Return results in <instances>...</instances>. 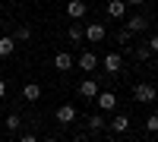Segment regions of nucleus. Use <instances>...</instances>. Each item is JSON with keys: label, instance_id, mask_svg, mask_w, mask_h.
Returning a JSON list of instances; mask_svg holds the SVG:
<instances>
[{"label": "nucleus", "instance_id": "20", "mask_svg": "<svg viewBox=\"0 0 158 142\" xmlns=\"http://www.w3.org/2000/svg\"><path fill=\"white\" fill-rule=\"evenodd\" d=\"M130 41H133V35H130L127 29H120V32H117V44H123V47H127Z\"/></svg>", "mask_w": 158, "mask_h": 142}, {"label": "nucleus", "instance_id": "24", "mask_svg": "<svg viewBox=\"0 0 158 142\" xmlns=\"http://www.w3.org/2000/svg\"><path fill=\"white\" fill-rule=\"evenodd\" d=\"M73 142H89V136H85V133H76V136H73Z\"/></svg>", "mask_w": 158, "mask_h": 142}, {"label": "nucleus", "instance_id": "25", "mask_svg": "<svg viewBox=\"0 0 158 142\" xmlns=\"http://www.w3.org/2000/svg\"><path fill=\"white\" fill-rule=\"evenodd\" d=\"M123 3H127V6H142L146 0H123Z\"/></svg>", "mask_w": 158, "mask_h": 142}, {"label": "nucleus", "instance_id": "16", "mask_svg": "<svg viewBox=\"0 0 158 142\" xmlns=\"http://www.w3.org/2000/svg\"><path fill=\"white\" fill-rule=\"evenodd\" d=\"M85 123H89V133H101L104 130V117H101V114H92Z\"/></svg>", "mask_w": 158, "mask_h": 142}, {"label": "nucleus", "instance_id": "18", "mask_svg": "<svg viewBox=\"0 0 158 142\" xmlns=\"http://www.w3.org/2000/svg\"><path fill=\"white\" fill-rule=\"evenodd\" d=\"M67 35H70V41H82V25H70Z\"/></svg>", "mask_w": 158, "mask_h": 142}, {"label": "nucleus", "instance_id": "17", "mask_svg": "<svg viewBox=\"0 0 158 142\" xmlns=\"http://www.w3.org/2000/svg\"><path fill=\"white\" fill-rule=\"evenodd\" d=\"M29 35H32V29H29V25H19V29H16V38H13V41H29Z\"/></svg>", "mask_w": 158, "mask_h": 142}, {"label": "nucleus", "instance_id": "27", "mask_svg": "<svg viewBox=\"0 0 158 142\" xmlns=\"http://www.w3.org/2000/svg\"><path fill=\"white\" fill-rule=\"evenodd\" d=\"M41 142H57V139H54V136H48V139H41Z\"/></svg>", "mask_w": 158, "mask_h": 142}, {"label": "nucleus", "instance_id": "11", "mask_svg": "<svg viewBox=\"0 0 158 142\" xmlns=\"http://www.w3.org/2000/svg\"><path fill=\"white\" fill-rule=\"evenodd\" d=\"M54 67H57L60 73H70V70H73V57L67 54V51H60V54H54Z\"/></svg>", "mask_w": 158, "mask_h": 142}, {"label": "nucleus", "instance_id": "4", "mask_svg": "<svg viewBox=\"0 0 158 142\" xmlns=\"http://www.w3.org/2000/svg\"><path fill=\"white\" fill-rule=\"evenodd\" d=\"M133 98L139 101V104H152V101H155V85L152 82H139L133 88Z\"/></svg>", "mask_w": 158, "mask_h": 142}, {"label": "nucleus", "instance_id": "14", "mask_svg": "<svg viewBox=\"0 0 158 142\" xmlns=\"http://www.w3.org/2000/svg\"><path fill=\"white\" fill-rule=\"evenodd\" d=\"M130 130V117L127 114H114V120H111V133H127Z\"/></svg>", "mask_w": 158, "mask_h": 142}, {"label": "nucleus", "instance_id": "23", "mask_svg": "<svg viewBox=\"0 0 158 142\" xmlns=\"http://www.w3.org/2000/svg\"><path fill=\"white\" fill-rule=\"evenodd\" d=\"M19 142H38V136H35V133H22Z\"/></svg>", "mask_w": 158, "mask_h": 142}, {"label": "nucleus", "instance_id": "8", "mask_svg": "<svg viewBox=\"0 0 158 142\" xmlns=\"http://www.w3.org/2000/svg\"><path fill=\"white\" fill-rule=\"evenodd\" d=\"M104 13H108L111 19H123V16H127V3H123V0H108Z\"/></svg>", "mask_w": 158, "mask_h": 142}, {"label": "nucleus", "instance_id": "15", "mask_svg": "<svg viewBox=\"0 0 158 142\" xmlns=\"http://www.w3.org/2000/svg\"><path fill=\"white\" fill-rule=\"evenodd\" d=\"M13 51H16L13 35H3V38H0V57H13Z\"/></svg>", "mask_w": 158, "mask_h": 142}, {"label": "nucleus", "instance_id": "19", "mask_svg": "<svg viewBox=\"0 0 158 142\" xmlns=\"http://www.w3.org/2000/svg\"><path fill=\"white\" fill-rule=\"evenodd\" d=\"M133 57H136V60H149L152 54H149V47H146V44H139V47H133Z\"/></svg>", "mask_w": 158, "mask_h": 142}, {"label": "nucleus", "instance_id": "22", "mask_svg": "<svg viewBox=\"0 0 158 142\" xmlns=\"http://www.w3.org/2000/svg\"><path fill=\"white\" fill-rule=\"evenodd\" d=\"M146 47H149V54H155V51H158V38H155V35H149V41H146Z\"/></svg>", "mask_w": 158, "mask_h": 142}, {"label": "nucleus", "instance_id": "3", "mask_svg": "<svg viewBox=\"0 0 158 142\" xmlns=\"http://www.w3.org/2000/svg\"><path fill=\"white\" fill-rule=\"evenodd\" d=\"M104 35H108V29H104L101 22H89V25H82V38H89L92 44L104 41Z\"/></svg>", "mask_w": 158, "mask_h": 142}, {"label": "nucleus", "instance_id": "10", "mask_svg": "<svg viewBox=\"0 0 158 142\" xmlns=\"http://www.w3.org/2000/svg\"><path fill=\"white\" fill-rule=\"evenodd\" d=\"M67 16L70 19H82L85 16V0H70L67 3Z\"/></svg>", "mask_w": 158, "mask_h": 142}, {"label": "nucleus", "instance_id": "1", "mask_svg": "<svg viewBox=\"0 0 158 142\" xmlns=\"http://www.w3.org/2000/svg\"><path fill=\"white\" fill-rule=\"evenodd\" d=\"M123 29H127L130 35L149 32V29H152V19H149V16H142V13H136V16H130V19H127V25H123Z\"/></svg>", "mask_w": 158, "mask_h": 142}, {"label": "nucleus", "instance_id": "2", "mask_svg": "<svg viewBox=\"0 0 158 142\" xmlns=\"http://www.w3.org/2000/svg\"><path fill=\"white\" fill-rule=\"evenodd\" d=\"M92 101H95L98 111H104V114H114V111H117V95H114V92H98Z\"/></svg>", "mask_w": 158, "mask_h": 142}, {"label": "nucleus", "instance_id": "12", "mask_svg": "<svg viewBox=\"0 0 158 142\" xmlns=\"http://www.w3.org/2000/svg\"><path fill=\"white\" fill-rule=\"evenodd\" d=\"M0 126H3V130H10V133H19V130H22V117L13 111V114H6V120L0 123Z\"/></svg>", "mask_w": 158, "mask_h": 142}, {"label": "nucleus", "instance_id": "7", "mask_svg": "<svg viewBox=\"0 0 158 142\" xmlns=\"http://www.w3.org/2000/svg\"><path fill=\"white\" fill-rule=\"evenodd\" d=\"M101 92V85H98V79H92V76H89V79H82V82H79V95H82V98H95Z\"/></svg>", "mask_w": 158, "mask_h": 142}, {"label": "nucleus", "instance_id": "21", "mask_svg": "<svg viewBox=\"0 0 158 142\" xmlns=\"http://www.w3.org/2000/svg\"><path fill=\"white\" fill-rule=\"evenodd\" d=\"M146 130H149V133L158 130V114H149V117H146Z\"/></svg>", "mask_w": 158, "mask_h": 142}, {"label": "nucleus", "instance_id": "6", "mask_svg": "<svg viewBox=\"0 0 158 142\" xmlns=\"http://www.w3.org/2000/svg\"><path fill=\"white\" fill-rule=\"evenodd\" d=\"M54 117H57L60 126H70V123L76 120V108H73V104H60V108L54 111Z\"/></svg>", "mask_w": 158, "mask_h": 142}, {"label": "nucleus", "instance_id": "5", "mask_svg": "<svg viewBox=\"0 0 158 142\" xmlns=\"http://www.w3.org/2000/svg\"><path fill=\"white\" fill-rule=\"evenodd\" d=\"M101 67H104V70H108V73L114 76V73H120V70H123V57L117 54V51H111V54H104V60H101Z\"/></svg>", "mask_w": 158, "mask_h": 142}, {"label": "nucleus", "instance_id": "9", "mask_svg": "<svg viewBox=\"0 0 158 142\" xmlns=\"http://www.w3.org/2000/svg\"><path fill=\"white\" fill-rule=\"evenodd\" d=\"M76 63H79V70H82V73H92V70H95V67H98V57H95V54H92V51H85V54H82V57H79Z\"/></svg>", "mask_w": 158, "mask_h": 142}, {"label": "nucleus", "instance_id": "13", "mask_svg": "<svg viewBox=\"0 0 158 142\" xmlns=\"http://www.w3.org/2000/svg\"><path fill=\"white\" fill-rule=\"evenodd\" d=\"M22 98L25 101H38V98H41V85H38V82H25L22 85Z\"/></svg>", "mask_w": 158, "mask_h": 142}, {"label": "nucleus", "instance_id": "26", "mask_svg": "<svg viewBox=\"0 0 158 142\" xmlns=\"http://www.w3.org/2000/svg\"><path fill=\"white\" fill-rule=\"evenodd\" d=\"M3 95H6V82L0 79V98H3Z\"/></svg>", "mask_w": 158, "mask_h": 142}]
</instances>
